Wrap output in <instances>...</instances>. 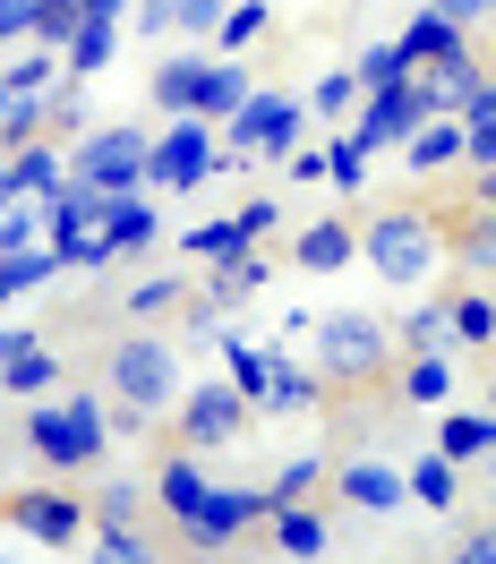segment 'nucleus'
<instances>
[{
  "instance_id": "0eeeda50",
  "label": "nucleus",
  "mask_w": 496,
  "mask_h": 564,
  "mask_svg": "<svg viewBox=\"0 0 496 564\" xmlns=\"http://www.w3.org/2000/svg\"><path fill=\"white\" fill-rule=\"evenodd\" d=\"M145 154H154L145 129H86L69 145V180H86V188H145Z\"/></svg>"
},
{
  "instance_id": "c9c22d12",
  "label": "nucleus",
  "mask_w": 496,
  "mask_h": 564,
  "mask_svg": "<svg viewBox=\"0 0 496 564\" xmlns=\"http://www.w3.org/2000/svg\"><path fill=\"white\" fill-rule=\"evenodd\" d=\"M325 180H334L343 197H359V188H368V145H359L352 129H334V138H325Z\"/></svg>"
},
{
  "instance_id": "9d476101",
  "label": "nucleus",
  "mask_w": 496,
  "mask_h": 564,
  "mask_svg": "<svg viewBox=\"0 0 496 564\" xmlns=\"http://www.w3.org/2000/svg\"><path fill=\"white\" fill-rule=\"evenodd\" d=\"M266 513H274V496H266V488H223V479H214L206 505H197V513L180 522V539H188L197 556H223V547H231L240 530H257Z\"/></svg>"
},
{
  "instance_id": "ddd939ff",
  "label": "nucleus",
  "mask_w": 496,
  "mask_h": 564,
  "mask_svg": "<svg viewBox=\"0 0 496 564\" xmlns=\"http://www.w3.org/2000/svg\"><path fill=\"white\" fill-rule=\"evenodd\" d=\"M334 488H343V505H352V513H402V505H411V479H402V470H393V462H343V470H334Z\"/></svg>"
},
{
  "instance_id": "ea45409f",
  "label": "nucleus",
  "mask_w": 496,
  "mask_h": 564,
  "mask_svg": "<svg viewBox=\"0 0 496 564\" xmlns=\"http://www.w3.org/2000/svg\"><path fill=\"white\" fill-rule=\"evenodd\" d=\"M454 343H471V351H488V343H496V300H488V291H462V300H454Z\"/></svg>"
},
{
  "instance_id": "5701e85b",
  "label": "nucleus",
  "mask_w": 496,
  "mask_h": 564,
  "mask_svg": "<svg viewBox=\"0 0 496 564\" xmlns=\"http://www.w3.org/2000/svg\"><path fill=\"white\" fill-rule=\"evenodd\" d=\"M248 95H257V86H248L240 52H223V61H206V86H197V111H206L214 129H223V120H231V111H240Z\"/></svg>"
},
{
  "instance_id": "bf43d9fd",
  "label": "nucleus",
  "mask_w": 496,
  "mask_h": 564,
  "mask_svg": "<svg viewBox=\"0 0 496 564\" xmlns=\"http://www.w3.org/2000/svg\"><path fill=\"white\" fill-rule=\"evenodd\" d=\"M86 18H129V0H77Z\"/></svg>"
},
{
  "instance_id": "473e14b6",
  "label": "nucleus",
  "mask_w": 496,
  "mask_h": 564,
  "mask_svg": "<svg viewBox=\"0 0 496 564\" xmlns=\"http://www.w3.org/2000/svg\"><path fill=\"white\" fill-rule=\"evenodd\" d=\"M52 138V111H43V95H9V111H0V154H18V145Z\"/></svg>"
},
{
  "instance_id": "e2e57ef3",
  "label": "nucleus",
  "mask_w": 496,
  "mask_h": 564,
  "mask_svg": "<svg viewBox=\"0 0 496 564\" xmlns=\"http://www.w3.org/2000/svg\"><path fill=\"white\" fill-rule=\"evenodd\" d=\"M488 479H496V454H488Z\"/></svg>"
},
{
  "instance_id": "cd10ccee",
  "label": "nucleus",
  "mask_w": 496,
  "mask_h": 564,
  "mask_svg": "<svg viewBox=\"0 0 496 564\" xmlns=\"http://www.w3.org/2000/svg\"><path fill=\"white\" fill-rule=\"evenodd\" d=\"M180 248H188L197 265H223V257H240V248H257V240L240 231V214H214V223H188V231H180Z\"/></svg>"
},
{
  "instance_id": "79ce46f5",
  "label": "nucleus",
  "mask_w": 496,
  "mask_h": 564,
  "mask_svg": "<svg viewBox=\"0 0 496 564\" xmlns=\"http://www.w3.org/2000/svg\"><path fill=\"white\" fill-rule=\"evenodd\" d=\"M266 26H274V18H266V0H231V9H223V26H214V35H223V52H248V43L266 35Z\"/></svg>"
},
{
  "instance_id": "8fccbe9b",
  "label": "nucleus",
  "mask_w": 496,
  "mask_h": 564,
  "mask_svg": "<svg viewBox=\"0 0 496 564\" xmlns=\"http://www.w3.org/2000/svg\"><path fill=\"white\" fill-rule=\"evenodd\" d=\"M231 0H180V35H214Z\"/></svg>"
},
{
  "instance_id": "e433bc0d",
  "label": "nucleus",
  "mask_w": 496,
  "mask_h": 564,
  "mask_svg": "<svg viewBox=\"0 0 496 564\" xmlns=\"http://www.w3.org/2000/svg\"><path fill=\"white\" fill-rule=\"evenodd\" d=\"M223 377L248 393V402H266V377H274V351H248V343H231L223 334Z\"/></svg>"
},
{
  "instance_id": "052dcab7",
  "label": "nucleus",
  "mask_w": 496,
  "mask_h": 564,
  "mask_svg": "<svg viewBox=\"0 0 496 564\" xmlns=\"http://www.w3.org/2000/svg\"><path fill=\"white\" fill-rule=\"evenodd\" d=\"M9 197H18V180H9V154H0V206H9Z\"/></svg>"
},
{
  "instance_id": "6e6552de",
  "label": "nucleus",
  "mask_w": 496,
  "mask_h": 564,
  "mask_svg": "<svg viewBox=\"0 0 496 564\" xmlns=\"http://www.w3.org/2000/svg\"><path fill=\"white\" fill-rule=\"evenodd\" d=\"M248 411H257V402H248V393L231 386V377H214V386L180 393L172 436H180V445H197V454H223V445H231V436L248 427Z\"/></svg>"
},
{
  "instance_id": "6e6d98bb",
  "label": "nucleus",
  "mask_w": 496,
  "mask_h": 564,
  "mask_svg": "<svg viewBox=\"0 0 496 564\" xmlns=\"http://www.w3.org/2000/svg\"><path fill=\"white\" fill-rule=\"evenodd\" d=\"M479 61H488V69H496V9H488V18H479Z\"/></svg>"
},
{
  "instance_id": "2eb2a0df",
  "label": "nucleus",
  "mask_w": 496,
  "mask_h": 564,
  "mask_svg": "<svg viewBox=\"0 0 496 564\" xmlns=\"http://www.w3.org/2000/svg\"><path fill=\"white\" fill-rule=\"evenodd\" d=\"M206 488H214V470H206V454H197V445H180V454L154 470V505H163L172 522H188V513L206 505Z\"/></svg>"
},
{
  "instance_id": "c03bdc74",
  "label": "nucleus",
  "mask_w": 496,
  "mask_h": 564,
  "mask_svg": "<svg viewBox=\"0 0 496 564\" xmlns=\"http://www.w3.org/2000/svg\"><path fill=\"white\" fill-rule=\"evenodd\" d=\"M43 111H52V129H61V138H86V77L52 86V95H43Z\"/></svg>"
},
{
  "instance_id": "7ed1b4c3",
  "label": "nucleus",
  "mask_w": 496,
  "mask_h": 564,
  "mask_svg": "<svg viewBox=\"0 0 496 564\" xmlns=\"http://www.w3.org/2000/svg\"><path fill=\"white\" fill-rule=\"evenodd\" d=\"M104 393L120 411H145V420H172L180 411V351L163 334H120L104 351Z\"/></svg>"
},
{
  "instance_id": "bb28decb",
  "label": "nucleus",
  "mask_w": 496,
  "mask_h": 564,
  "mask_svg": "<svg viewBox=\"0 0 496 564\" xmlns=\"http://www.w3.org/2000/svg\"><path fill=\"white\" fill-rule=\"evenodd\" d=\"M393 343H402V351H445V343H454V300H420V308H402Z\"/></svg>"
},
{
  "instance_id": "3c124183",
  "label": "nucleus",
  "mask_w": 496,
  "mask_h": 564,
  "mask_svg": "<svg viewBox=\"0 0 496 564\" xmlns=\"http://www.w3.org/2000/svg\"><path fill=\"white\" fill-rule=\"evenodd\" d=\"M0 43H35V0H0Z\"/></svg>"
},
{
  "instance_id": "20e7f679",
  "label": "nucleus",
  "mask_w": 496,
  "mask_h": 564,
  "mask_svg": "<svg viewBox=\"0 0 496 564\" xmlns=\"http://www.w3.org/2000/svg\"><path fill=\"white\" fill-rule=\"evenodd\" d=\"M26 445H35L52 470H95L104 462V445H111V411L104 402H86V393H35L26 402Z\"/></svg>"
},
{
  "instance_id": "f03ea898",
  "label": "nucleus",
  "mask_w": 496,
  "mask_h": 564,
  "mask_svg": "<svg viewBox=\"0 0 496 564\" xmlns=\"http://www.w3.org/2000/svg\"><path fill=\"white\" fill-rule=\"evenodd\" d=\"M359 257H368V274H377V282L411 291V282H428L436 265H454V240H445V214L386 206V214L359 223Z\"/></svg>"
},
{
  "instance_id": "4c0bfd02",
  "label": "nucleus",
  "mask_w": 496,
  "mask_h": 564,
  "mask_svg": "<svg viewBox=\"0 0 496 564\" xmlns=\"http://www.w3.org/2000/svg\"><path fill=\"white\" fill-rule=\"evenodd\" d=\"M436 454H454V462H488V411H454V420L436 427Z\"/></svg>"
},
{
  "instance_id": "37998d69",
  "label": "nucleus",
  "mask_w": 496,
  "mask_h": 564,
  "mask_svg": "<svg viewBox=\"0 0 496 564\" xmlns=\"http://www.w3.org/2000/svg\"><path fill=\"white\" fill-rule=\"evenodd\" d=\"M317 479H325V462L317 454H300V462H283V470H274V505H309V496H317Z\"/></svg>"
},
{
  "instance_id": "4468645a",
  "label": "nucleus",
  "mask_w": 496,
  "mask_h": 564,
  "mask_svg": "<svg viewBox=\"0 0 496 564\" xmlns=\"http://www.w3.org/2000/svg\"><path fill=\"white\" fill-rule=\"evenodd\" d=\"M402 52H411V69H436V61H462V52H479V43H471L462 18H445V9L428 0V9H411V26H402Z\"/></svg>"
},
{
  "instance_id": "1a4fd4ad",
  "label": "nucleus",
  "mask_w": 496,
  "mask_h": 564,
  "mask_svg": "<svg viewBox=\"0 0 496 564\" xmlns=\"http://www.w3.org/2000/svg\"><path fill=\"white\" fill-rule=\"evenodd\" d=\"M0 522L18 530V539H35V547H77L95 513H86V496H69V488H18L0 505Z\"/></svg>"
},
{
  "instance_id": "39448f33",
  "label": "nucleus",
  "mask_w": 496,
  "mask_h": 564,
  "mask_svg": "<svg viewBox=\"0 0 496 564\" xmlns=\"http://www.w3.org/2000/svg\"><path fill=\"white\" fill-rule=\"evenodd\" d=\"M309 95H291V86H257L231 120H223V138H240V145H257V163H291V145L309 138Z\"/></svg>"
},
{
  "instance_id": "aec40b11",
  "label": "nucleus",
  "mask_w": 496,
  "mask_h": 564,
  "mask_svg": "<svg viewBox=\"0 0 496 564\" xmlns=\"http://www.w3.org/2000/svg\"><path fill=\"white\" fill-rule=\"evenodd\" d=\"M197 86H206V61H197V52H172V61H154V86H145V95H154L163 120H180V111H197Z\"/></svg>"
},
{
  "instance_id": "49530a36",
  "label": "nucleus",
  "mask_w": 496,
  "mask_h": 564,
  "mask_svg": "<svg viewBox=\"0 0 496 564\" xmlns=\"http://www.w3.org/2000/svg\"><path fill=\"white\" fill-rule=\"evenodd\" d=\"M77 18H86L77 0H35V43H52V52H61V43L77 35Z\"/></svg>"
},
{
  "instance_id": "412c9836",
  "label": "nucleus",
  "mask_w": 496,
  "mask_h": 564,
  "mask_svg": "<svg viewBox=\"0 0 496 564\" xmlns=\"http://www.w3.org/2000/svg\"><path fill=\"white\" fill-rule=\"evenodd\" d=\"M9 180H18V197H35V206H43V197L69 180V154H61L52 138H35V145H18V154H9Z\"/></svg>"
},
{
  "instance_id": "f257e3e1",
  "label": "nucleus",
  "mask_w": 496,
  "mask_h": 564,
  "mask_svg": "<svg viewBox=\"0 0 496 564\" xmlns=\"http://www.w3.org/2000/svg\"><path fill=\"white\" fill-rule=\"evenodd\" d=\"M317 377L325 393H393V368H402V343H393L386 317H368V308H334L317 317Z\"/></svg>"
},
{
  "instance_id": "f704fd0d",
  "label": "nucleus",
  "mask_w": 496,
  "mask_h": 564,
  "mask_svg": "<svg viewBox=\"0 0 496 564\" xmlns=\"http://www.w3.org/2000/svg\"><path fill=\"white\" fill-rule=\"evenodd\" d=\"M352 69H359V95H377V86H402V77H411V52H402V35H386V43H368Z\"/></svg>"
},
{
  "instance_id": "a878e982",
  "label": "nucleus",
  "mask_w": 496,
  "mask_h": 564,
  "mask_svg": "<svg viewBox=\"0 0 496 564\" xmlns=\"http://www.w3.org/2000/svg\"><path fill=\"white\" fill-rule=\"evenodd\" d=\"M462 462L454 454H420L402 479H411V505H428V513H454V496H462V479H454Z\"/></svg>"
},
{
  "instance_id": "5fc2aeb1",
  "label": "nucleus",
  "mask_w": 496,
  "mask_h": 564,
  "mask_svg": "<svg viewBox=\"0 0 496 564\" xmlns=\"http://www.w3.org/2000/svg\"><path fill=\"white\" fill-rule=\"evenodd\" d=\"M436 9H445V18H462V26H479V18H488L496 0H436Z\"/></svg>"
},
{
  "instance_id": "13d9d810",
  "label": "nucleus",
  "mask_w": 496,
  "mask_h": 564,
  "mask_svg": "<svg viewBox=\"0 0 496 564\" xmlns=\"http://www.w3.org/2000/svg\"><path fill=\"white\" fill-rule=\"evenodd\" d=\"M471 197H479V214L496 223V172H479V188H471Z\"/></svg>"
},
{
  "instance_id": "4be33fe9",
  "label": "nucleus",
  "mask_w": 496,
  "mask_h": 564,
  "mask_svg": "<svg viewBox=\"0 0 496 564\" xmlns=\"http://www.w3.org/2000/svg\"><path fill=\"white\" fill-rule=\"evenodd\" d=\"M0 393H9V402H35V393H61V359L43 351V343L9 351V359H0Z\"/></svg>"
},
{
  "instance_id": "a18cd8bd",
  "label": "nucleus",
  "mask_w": 496,
  "mask_h": 564,
  "mask_svg": "<svg viewBox=\"0 0 496 564\" xmlns=\"http://www.w3.org/2000/svg\"><path fill=\"white\" fill-rule=\"evenodd\" d=\"M35 231H43L35 197H9V206H0V257H9V248H35Z\"/></svg>"
},
{
  "instance_id": "864d4df0",
  "label": "nucleus",
  "mask_w": 496,
  "mask_h": 564,
  "mask_svg": "<svg viewBox=\"0 0 496 564\" xmlns=\"http://www.w3.org/2000/svg\"><path fill=\"white\" fill-rule=\"evenodd\" d=\"M291 180H309V188H317V180H325V145H291Z\"/></svg>"
},
{
  "instance_id": "680f3d73",
  "label": "nucleus",
  "mask_w": 496,
  "mask_h": 564,
  "mask_svg": "<svg viewBox=\"0 0 496 564\" xmlns=\"http://www.w3.org/2000/svg\"><path fill=\"white\" fill-rule=\"evenodd\" d=\"M488 411H496V377H488Z\"/></svg>"
},
{
  "instance_id": "de8ad7c7",
  "label": "nucleus",
  "mask_w": 496,
  "mask_h": 564,
  "mask_svg": "<svg viewBox=\"0 0 496 564\" xmlns=\"http://www.w3.org/2000/svg\"><path fill=\"white\" fill-rule=\"evenodd\" d=\"M129 26H138L145 43H154V35H180V0H129Z\"/></svg>"
},
{
  "instance_id": "6ab92c4d",
  "label": "nucleus",
  "mask_w": 496,
  "mask_h": 564,
  "mask_svg": "<svg viewBox=\"0 0 496 564\" xmlns=\"http://www.w3.org/2000/svg\"><path fill=\"white\" fill-rule=\"evenodd\" d=\"M445 393H454V368H445V351H402V368H393V402L436 411Z\"/></svg>"
},
{
  "instance_id": "c756f323",
  "label": "nucleus",
  "mask_w": 496,
  "mask_h": 564,
  "mask_svg": "<svg viewBox=\"0 0 496 564\" xmlns=\"http://www.w3.org/2000/svg\"><path fill=\"white\" fill-rule=\"evenodd\" d=\"M274 547H283V556H325V522L317 513H309V505H274Z\"/></svg>"
},
{
  "instance_id": "423d86ee",
  "label": "nucleus",
  "mask_w": 496,
  "mask_h": 564,
  "mask_svg": "<svg viewBox=\"0 0 496 564\" xmlns=\"http://www.w3.org/2000/svg\"><path fill=\"white\" fill-rule=\"evenodd\" d=\"M214 120L206 111H180L172 129H154V154H145V188H154V197H188V188H197V180L214 172Z\"/></svg>"
},
{
  "instance_id": "a19ab883",
  "label": "nucleus",
  "mask_w": 496,
  "mask_h": 564,
  "mask_svg": "<svg viewBox=\"0 0 496 564\" xmlns=\"http://www.w3.org/2000/svg\"><path fill=\"white\" fill-rule=\"evenodd\" d=\"M52 69H61V52H52V43H35V52H18V61L0 69V86H9V95H43V86H52Z\"/></svg>"
},
{
  "instance_id": "dca6fc26",
  "label": "nucleus",
  "mask_w": 496,
  "mask_h": 564,
  "mask_svg": "<svg viewBox=\"0 0 496 564\" xmlns=\"http://www.w3.org/2000/svg\"><path fill=\"white\" fill-rule=\"evenodd\" d=\"M462 145H471V129H462L454 111H436V120H420V129L402 138V163H411L420 180H436V172H454V163H462Z\"/></svg>"
},
{
  "instance_id": "7c9ffc66",
  "label": "nucleus",
  "mask_w": 496,
  "mask_h": 564,
  "mask_svg": "<svg viewBox=\"0 0 496 564\" xmlns=\"http://www.w3.org/2000/svg\"><path fill=\"white\" fill-rule=\"evenodd\" d=\"M86 547H95L104 564H145L154 556V539H145L138 522H86Z\"/></svg>"
},
{
  "instance_id": "a211bd4d",
  "label": "nucleus",
  "mask_w": 496,
  "mask_h": 564,
  "mask_svg": "<svg viewBox=\"0 0 496 564\" xmlns=\"http://www.w3.org/2000/svg\"><path fill=\"white\" fill-rule=\"evenodd\" d=\"M257 411H325V377L317 368H300V359H291V343H274V377H266V402H257Z\"/></svg>"
},
{
  "instance_id": "09e8293b",
  "label": "nucleus",
  "mask_w": 496,
  "mask_h": 564,
  "mask_svg": "<svg viewBox=\"0 0 496 564\" xmlns=\"http://www.w3.org/2000/svg\"><path fill=\"white\" fill-rule=\"evenodd\" d=\"M240 231H248V240H274V231H283V206H274V197H248V206H240Z\"/></svg>"
},
{
  "instance_id": "72a5a7b5",
  "label": "nucleus",
  "mask_w": 496,
  "mask_h": 564,
  "mask_svg": "<svg viewBox=\"0 0 496 564\" xmlns=\"http://www.w3.org/2000/svg\"><path fill=\"white\" fill-rule=\"evenodd\" d=\"M180 308H188V282L180 274H145V282H129V317H180Z\"/></svg>"
},
{
  "instance_id": "c85d7f7f",
  "label": "nucleus",
  "mask_w": 496,
  "mask_h": 564,
  "mask_svg": "<svg viewBox=\"0 0 496 564\" xmlns=\"http://www.w3.org/2000/svg\"><path fill=\"white\" fill-rule=\"evenodd\" d=\"M145 505H154V479H104V488L86 496V513H95V522H138Z\"/></svg>"
},
{
  "instance_id": "393cba45",
  "label": "nucleus",
  "mask_w": 496,
  "mask_h": 564,
  "mask_svg": "<svg viewBox=\"0 0 496 564\" xmlns=\"http://www.w3.org/2000/svg\"><path fill=\"white\" fill-rule=\"evenodd\" d=\"M266 274H274V265H266L257 248H240V257H223V265H214V274L197 282V291H206L214 308H240V300H248V291H257V282H266Z\"/></svg>"
},
{
  "instance_id": "f8f14e48",
  "label": "nucleus",
  "mask_w": 496,
  "mask_h": 564,
  "mask_svg": "<svg viewBox=\"0 0 496 564\" xmlns=\"http://www.w3.org/2000/svg\"><path fill=\"white\" fill-rule=\"evenodd\" d=\"M291 265H309V274H343V265H359V223H352V214L300 223V231H291Z\"/></svg>"
},
{
  "instance_id": "58836bf2",
  "label": "nucleus",
  "mask_w": 496,
  "mask_h": 564,
  "mask_svg": "<svg viewBox=\"0 0 496 564\" xmlns=\"http://www.w3.org/2000/svg\"><path fill=\"white\" fill-rule=\"evenodd\" d=\"M352 104H359V69H325L317 86H309V111H317V120H334V129L352 120Z\"/></svg>"
},
{
  "instance_id": "9b49d317",
  "label": "nucleus",
  "mask_w": 496,
  "mask_h": 564,
  "mask_svg": "<svg viewBox=\"0 0 496 564\" xmlns=\"http://www.w3.org/2000/svg\"><path fill=\"white\" fill-rule=\"evenodd\" d=\"M420 120H428V95H420V69H411L402 86H377V95H359V111L343 120V129H352V138L377 154V145H402L411 129H420Z\"/></svg>"
},
{
  "instance_id": "f3484780",
  "label": "nucleus",
  "mask_w": 496,
  "mask_h": 564,
  "mask_svg": "<svg viewBox=\"0 0 496 564\" xmlns=\"http://www.w3.org/2000/svg\"><path fill=\"white\" fill-rule=\"evenodd\" d=\"M104 240H111V257H129V248H154V240H163V214H154V197H145V188H111Z\"/></svg>"
},
{
  "instance_id": "0e129e2a",
  "label": "nucleus",
  "mask_w": 496,
  "mask_h": 564,
  "mask_svg": "<svg viewBox=\"0 0 496 564\" xmlns=\"http://www.w3.org/2000/svg\"><path fill=\"white\" fill-rule=\"evenodd\" d=\"M0 308H9V291H0Z\"/></svg>"
},
{
  "instance_id": "603ef678",
  "label": "nucleus",
  "mask_w": 496,
  "mask_h": 564,
  "mask_svg": "<svg viewBox=\"0 0 496 564\" xmlns=\"http://www.w3.org/2000/svg\"><path fill=\"white\" fill-rule=\"evenodd\" d=\"M454 556H462V564H496V522H488V530H462Z\"/></svg>"
},
{
  "instance_id": "4d7b16f0",
  "label": "nucleus",
  "mask_w": 496,
  "mask_h": 564,
  "mask_svg": "<svg viewBox=\"0 0 496 564\" xmlns=\"http://www.w3.org/2000/svg\"><path fill=\"white\" fill-rule=\"evenodd\" d=\"M26 343H35L26 325H0V359H9V351H26Z\"/></svg>"
},
{
  "instance_id": "2f4dec72",
  "label": "nucleus",
  "mask_w": 496,
  "mask_h": 564,
  "mask_svg": "<svg viewBox=\"0 0 496 564\" xmlns=\"http://www.w3.org/2000/svg\"><path fill=\"white\" fill-rule=\"evenodd\" d=\"M52 274H61L52 240H43V248H9V257H0V291H9V300H18V291H43Z\"/></svg>"
},
{
  "instance_id": "b1692460",
  "label": "nucleus",
  "mask_w": 496,
  "mask_h": 564,
  "mask_svg": "<svg viewBox=\"0 0 496 564\" xmlns=\"http://www.w3.org/2000/svg\"><path fill=\"white\" fill-rule=\"evenodd\" d=\"M111 52H120V18H77V35L61 43V69H69V77H95Z\"/></svg>"
}]
</instances>
